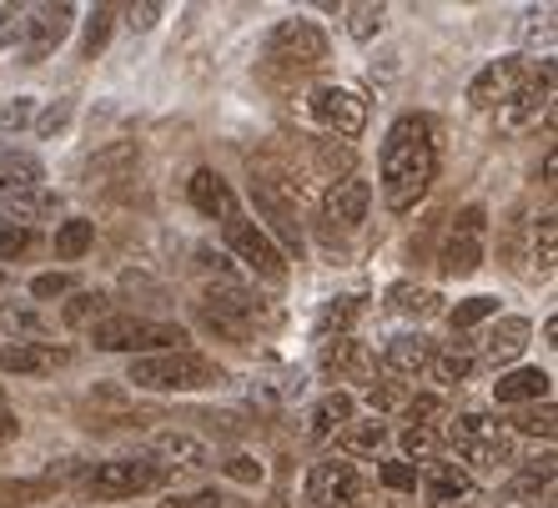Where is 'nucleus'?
<instances>
[{"label":"nucleus","instance_id":"f257e3e1","mask_svg":"<svg viewBox=\"0 0 558 508\" xmlns=\"http://www.w3.org/2000/svg\"><path fill=\"white\" fill-rule=\"evenodd\" d=\"M433 177H438V136L423 111H408L388 126L383 136V207L388 211H413L428 196Z\"/></svg>","mask_w":558,"mask_h":508},{"label":"nucleus","instance_id":"f03ea898","mask_svg":"<svg viewBox=\"0 0 558 508\" xmlns=\"http://www.w3.org/2000/svg\"><path fill=\"white\" fill-rule=\"evenodd\" d=\"M221 378H227V373L192 348L136 358L126 373L131 388H146V392H196V388H211V383H221Z\"/></svg>","mask_w":558,"mask_h":508},{"label":"nucleus","instance_id":"7ed1b4c3","mask_svg":"<svg viewBox=\"0 0 558 508\" xmlns=\"http://www.w3.org/2000/svg\"><path fill=\"white\" fill-rule=\"evenodd\" d=\"M96 352H131V358H151V352H182L186 332L177 323H151V317H101L92 327Z\"/></svg>","mask_w":558,"mask_h":508},{"label":"nucleus","instance_id":"20e7f679","mask_svg":"<svg viewBox=\"0 0 558 508\" xmlns=\"http://www.w3.org/2000/svg\"><path fill=\"white\" fill-rule=\"evenodd\" d=\"M167 483V473L156 469L151 458H106L101 469L86 473V498H96V504H117V498H142L151 494V488H161Z\"/></svg>","mask_w":558,"mask_h":508},{"label":"nucleus","instance_id":"39448f33","mask_svg":"<svg viewBox=\"0 0 558 508\" xmlns=\"http://www.w3.org/2000/svg\"><path fill=\"white\" fill-rule=\"evenodd\" d=\"M252 207H257V217H267V227L262 232L277 242V252H282L287 262L302 257L307 252V237H302V222H298V202L282 192V186L272 182V177H252Z\"/></svg>","mask_w":558,"mask_h":508},{"label":"nucleus","instance_id":"423d86ee","mask_svg":"<svg viewBox=\"0 0 558 508\" xmlns=\"http://www.w3.org/2000/svg\"><path fill=\"white\" fill-rule=\"evenodd\" d=\"M262 317H267V307L252 298L247 287L217 282V287H207V298H202V323H207L211 332H221V338H232V342H247L252 327H257Z\"/></svg>","mask_w":558,"mask_h":508},{"label":"nucleus","instance_id":"0eeeda50","mask_svg":"<svg viewBox=\"0 0 558 508\" xmlns=\"http://www.w3.org/2000/svg\"><path fill=\"white\" fill-rule=\"evenodd\" d=\"M267 61L277 65H292V71H307V65L327 61V31L312 26V21H302V15H287V21H277L272 31H267Z\"/></svg>","mask_w":558,"mask_h":508},{"label":"nucleus","instance_id":"6e6552de","mask_svg":"<svg viewBox=\"0 0 558 508\" xmlns=\"http://www.w3.org/2000/svg\"><path fill=\"white\" fill-rule=\"evenodd\" d=\"M221 237H227L232 257H242V267H252L262 282H287V257L277 252V242L262 232L252 217H242V211H236L232 222H221Z\"/></svg>","mask_w":558,"mask_h":508},{"label":"nucleus","instance_id":"1a4fd4ad","mask_svg":"<svg viewBox=\"0 0 558 508\" xmlns=\"http://www.w3.org/2000/svg\"><path fill=\"white\" fill-rule=\"evenodd\" d=\"M307 111L312 121L327 131V136H338V142H352V136H363L367 126V101L357 92H348V86H312L307 96Z\"/></svg>","mask_w":558,"mask_h":508},{"label":"nucleus","instance_id":"9d476101","mask_svg":"<svg viewBox=\"0 0 558 508\" xmlns=\"http://www.w3.org/2000/svg\"><path fill=\"white\" fill-rule=\"evenodd\" d=\"M483 232H488V211L483 207H463L448 227V242H442V277H473L488 257L483 247Z\"/></svg>","mask_w":558,"mask_h":508},{"label":"nucleus","instance_id":"9b49d317","mask_svg":"<svg viewBox=\"0 0 558 508\" xmlns=\"http://www.w3.org/2000/svg\"><path fill=\"white\" fill-rule=\"evenodd\" d=\"M548 111H554V61H544V71H533L529 65L523 86L498 106V126L504 131H529V126H538V117H548Z\"/></svg>","mask_w":558,"mask_h":508},{"label":"nucleus","instance_id":"f8f14e48","mask_svg":"<svg viewBox=\"0 0 558 508\" xmlns=\"http://www.w3.org/2000/svg\"><path fill=\"white\" fill-rule=\"evenodd\" d=\"M523 76H529V61H523V56H498V61H488L478 76L468 81V106H473V111H498V106L523 86Z\"/></svg>","mask_w":558,"mask_h":508},{"label":"nucleus","instance_id":"ddd939ff","mask_svg":"<svg viewBox=\"0 0 558 508\" xmlns=\"http://www.w3.org/2000/svg\"><path fill=\"white\" fill-rule=\"evenodd\" d=\"M363 498V479L352 469L348 458H323L312 463L307 473V504L312 508H327V504H357Z\"/></svg>","mask_w":558,"mask_h":508},{"label":"nucleus","instance_id":"4468645a","mask_svg":"<svg viewBox=\"0 0 558 508\" xmlns=\"http://www.w3.org/2000/svg\"><path fill=\"white\" fill-rule=\"evenodd\" d=\"M71 21H76V5H36L26 11V40H21V61H46V56L71 36Z\"/></svg>","mask_w":558,"mask_h":508},{"label":"nucleus","instance_id":"2eb2a0df","mask_svg":"<svg viewBox=\"0 0 558 508\" xmlns=\"http://www.w3.org/2000/svg\"><path fill=\"white\" fill-rule=\"evenodd\" d=\"M65 363H71L65 342H5L0 348V373L5 378H46Z\"/></svg>","mask_w":558,"mask_h":508},{"label":"nucleus","instance_id":"dca6fc26","mask_svg":"<svg viewBox=\"0 0 558 508\" xmlns=\"http://www.w3.org/2000/svg\"><path fill=\"white\" fill-rule=\"evenodd\" d=\"M317 363H323L327 378H352V383H367V388L377 383V352L367 342H357L352 332L348 338H327Z\"/></svg>","mask_w":558,"mask_h":508},{"label":"nucleus","instance_id":"f3484780","mask_svg":"<svg viewBox=\"0 0 558 508\" xmlns=\"http://www.w3.org/2000/svg\"><path fill=\"white\" fill-rule=\"evenodd\" d=\"M186 202H192L202 217H217V222H232L236 211V192L227 186V177H217L211 167H196L192 177H186Z\"/></svg>","mask_w":558,"mask_h":508},{"label":"nucleus","instance_id":"a211bd4d","mask_svg":"<svg viewBox=\"0 0 558 508\" xmlns=\"http://www.w3.org/2000/svg\"><path fill=\"white\" fill-rule=\"evenodd\" d=\"M367 207H373V186L363 177H348V182L327 186V196H323V217L332 227H363Z\"/></svg>","mask_w":558,"mask_h":508},{"label":"nucleus","instance_id":"6ab92c4d","mask_svg":"<svg viewBox=\"0 0 558 508\" xmlns=\"http://www.w3.org/2000/svg\"><path fill=\"white\" fill-rule=\"evenodd\" d=\"M533 342V323L529 317H498L488 332H483V358L494 367H508V363H519L523 352H529Z\"/></svg>","mask_w":558,"mask_h":508},{"label":"nucleus","instance_id":"aec40b11","mask_svg":"<svg viewBox=\"0 0 558 508\" xmlns=\"http://www.w3.org/2000/svg\"><path fill=\"white\" fill-rule=\"evenodd\" d=\"M151 463L161 473H171V469H207L211 448L202 444V438H192V433H156L151 438Z\"/></svg>","mask_w":558,"mask_h":508},{"label":"nucleus","instance_id":"412c9836","mask_svg":"<svg viewBox=\"0 0 558 508\" xmlns=\"http://www.w3.org/2000/svg\"><path fill=\"white\" fill-rule=\"evenodd\" d=\"M548 392H554V378H548L544 367H513L504 378L494 383V398L504 408H533V403H548Z\"/></svg>","mask_w":558,"mask_h":508},{"label":"nucleus","instance_id":"4be33fe9","mask_svg":"<svg viewBox=\"0 0 558 508\" xmlns=\"http://www.w3.org/2000/svg\"><path fill=\"white\" fill-rule=\"evenodd\" d=\"M46 167H40L36 152L15 142H0V196H15V192H36Z\"/></svg>","mask_w":558,"mask_h":508},{"label":"nucleus","instance_id":"5701e85b","mask_svg":"<svg viewBox=\"0 0 558 508\" xmlns=\"http://www.w3.org/2000/svg\"><path fill=\"white\" fill-rule=\"evenodd\" d=\"M61 211V196L36 186V192H15V196H0V227H36L46 217Z\"/></svg>","mask_w":558,"mask_h":508},{"label":"nucleus","instance_id":"b1692460","mask_svg":"<svg viewBox=\"0 0 558 508\" xmlns=\"http://www.w3.org/2000/svg\"><path fill=\"white\" fill-rule=\"evenodd\" d=\"M377 363L388 367V373H398V378H417V373L433 363V338H423V332H403V338H392L388 348H383Z\"/></svg>","mask_w":558,"mask_h":508},{"label":"nucleus","instance_id":"393cba45","mask_svg":"<svg viewBox=\"0 0 558 508\" xmlns=\"http://www.w3.org/2000/svg\"><path fill=\"white\" fill-rule=\"evenodd\" d=\"M312 167L332 186L348 182V177H357V146L338 142V136H317V142H312Z\"/></svg>","mask_w":558,"mask_h":508},{"label":"nucleus","instance_id":"a878e982","mask_svg":"<svg viewBox=\"0 0 558 508\" xmlns=\"http://www.w3.org/2000/svg\"><path fill=\"white\" fill-rule=\"evenodd\" d=\"M423 494H428V504L453 508L463 498H473V473L458 469V463H433L428 479H423Z\"/></svg>","mask_w":558,"mask_h":508},{"label":"nucleus","instance_id":"bb28decb","mask_svg":"<svg viewBox=\"0 0 558 508\" xmlns=\"http://www.w3.org/2000/svg\"><path fill=\"white\" fill-rule=\"evenodd\" d=\"M136 161H142V146L136 142H111V146H101V152H92L81 171H86V182H96V177H126Z\"/></svg>","mask_w":558,"mask_h":508},{"label":"nucleus","instance_id":"cd10ccee","mask_svg":"<svg viewBox=\"0 0 558 508\" xmlns=\"http://www.w3.org/2000/svg\"><path fill=\"white\" fill-rule=\"evenodd\" d=\"M92 247H96V222H92V217H65V222L56 227L51 252H56L61 262H81Z\"/></svg>","mask_w":558,"mask_h":508},{"label":"nucleus","instance_id":"c85d7f7f","mask_svg":"<svg viewBox=\"0 0 558 508\" xmlns=\"http://www.w3.org/2000/svg\"><path fill=\"white\" fill-rule=\"evenodd\" d=\"M348 418H352V392H327L323 403L312 408V423H307V433L323 444V438H332V433H342L348 428Z\"/></svg>","mask_w":558,"mask_h":508},{"label":"nucleus","instance_id":"c756f323","mask_svg":"<svg viewBox=\"0 0 558 508\" xmlns=\"http://www.w3.org/2000/svg\"><path fill=\"white\" fill-rule=\"evenodd\" d=\"M388 444V423L383 418H367V423H348L342 428V448H348V463L352 458H377Z\"/></svg>","mask_w":558,"mask_h":508},{"label":"nucleus","instance_id":"7c9ffc66","mask_svg":"<svg viewBox=\"0 0 558 508\" xmlns=\"http://www.w3.org/2000/svg\"><path fill=\"white\" fill-rule=\"evenodd\" d=\"M106 307H111V298L106 292H71L61 307V323L65 327H96L106 317Z\"/></svg>","mask_w":558,"mask_h":508},{"label":"nucleus","instance_id":"2f4dec72","mask_svg":"<svg viewBox=\"0 0 558 508\" xmlns=\"http://www.w3.org/2000/svg\"><path fill=\"white\" fill-rule=\"evenodd\" d=\"M473 352L468 348H448V352H433V363H428V373L442 383V388H458V383H468L473 378Z\"/></svg>","mask_w":558,"mask_h":508},{"label":"nucleus","instance_id":"473e14b6","mask_svg":"<svg viewBox=\"0 0 558 508\" xmlns=\"http://www.w3.org/2000/svg\"><path fill=\"white\" fill-rule=\"evenodd\" d=\"M458 453L473 463V473H504L508 463H513V444H508V438H483V444L458 448Z\"/></svg>","mask_w":558,"mask_h":508},{"label":"nucleus","instance_id":"72a5a7b5","mask_svg":"<svg viewBox=\"0 0 558 508\" xmlns=\"http://www.w3.org/2000/svg\"><path fill=\"white\" fill-rule=\"evenodd\" d=\"M0 332H15V338H26V342H46V317L5 302V307H0Z\"/></svg>","mask_w":558,"mask_h":508},{"label":"nucleus","instance_id":"f704fd0d","mask_svg":"<svg viewBox=\"0 0 558 508\" xmlns=\"http://www.w3.org/2000/svg\"><path fill=\"white\" fill-rule=\"evenodd\" d=\"M513 433L554 444V433H558V413H554V403H533V408H523V413L513 418Z\"/></svg>","mask_w":558,"mask_h":508},{"label":"nucleus","instance_id":"c9c22d12","mask_svg":"<svg viewBox=\"0 0 558 508\" xmlns=\"http://www.w3.org/2000/svg\"><path fill=\"white\" fill-rule=\"evenodd\" d=\"M448 438H453L458 448H473V444H483V438H498V428L488 413H458L453 423H448Z\"/></svg>","mask_w":558,"mask_h":508},{"label":"nucleus","instance_id":"e433bc0d","mask_svg":"<svg viewBox=\"0 0 558 508\" xmlns=\"http://www.w3.org/2000/svg\"><path fill=\"white\" fill-rule=\"evenodd\" d=\"M111 31H117V11H111V5H96L92 21H86V36H81V56H86V61H96V56L106 51Z\"/></svg>","mask_w":558,"mask_h":508},{"label":"nucleus","instance_id":"4c0bfd02","mask_svg":"<svg viewBox=\"0 0 558 508\" xmlns=\"http://www.w3.org/2000/svg\"><path fill=\"white\" fill-rule=\"evenodd\" d=\"M348 11V36L352 40H373L377 31H383V5H373V0H357V5H342Z\"/></svg>","mask_w":558,"mask_h":508},{"label":"nucleus","instance_id":"58836bf2","mask_svg":"<svg viewBox=\"0 0 558 508\" xmlns=\"http://www.w3.org/2000/svg\"><path fill=\"white\" fill-rule=\"evenodd\" d=\"M529 257H533V273H538V277L554 273V211H544V217L533 222V247H529Z\"/></svg>","mask_w":558,"mask_h":508},{"label":"nucleus","instance_id":"ea45409f","mask_svg":"<svg viewBox=\"0 0 558 508\" xmlns=\"http://www.w3.org/2000/svg\"><path fill=\"white\" fill-rule=\"evenodd\" d=\"M519 31H523V46H544V56H548L554 51V5H544V11H523Z\"/></svg>","mask_w":558,"mask_h":508},{"label":"nucleus","instance_id":"a19ab883","mask_svg":"<svg viewBox=\"0 0 558 508\" xmlns=\"http://www.w3.org/2000/svg\"><path fill=\"white\" fill-rule=\"evenodd\" d=\"M51 494L46 479H21V483H0V508H31Z\"/></svg>","mask_w":558,"mask_h":508},{"label":"nucleus","instance_id":"79ce46f5","mask_svg":"<svg viewBox=\"0 0 558 508\" xmlns=\"http://www.w3.org/2000/svg\"><path fill=\"white\" fill-rule=\"evenodd\" d=\"M392 307H398V313L433 317L442 302H438V292H433V287H398V292H392Z\"/></svg>","mask_w":558,"mask_h":508},{"label":"nucleus","instance_id":"37998d69","mask_svg":"<svg viewBox=\"0 0 558 508\" xmlns=\"http://www.w3.org/2000/svg\"><path fill=\"white\" fill-rule=\"evenodd\" d=\"M498 313V298H468V302H458L453 313H448V323H453V332H463L468 338V327H478L483 317H494Z\"/></svg>","mask_w":558,"mask_h":508},{"label":"nucleus","instance_id":"c03bdc74","mask_svg":"<svg viewBox=\"0 0 558 508\" xmlns=\"http://www.w3.org/2000/svg\"><path fill=\"white\" fill-rule=\"evenodd\" d=\"M398 448H403V458H413V469H417V458L438 453V428H413V423H408V428L398 433Z\"/></svg>","mask_w":558,"mask_h":508},{"label":"nucleus","instance_id":"a18cd8bd","mask_svg":"<svg viewBox=\"0 0 558 508\" xmlns=\"http://www.w3.org/2000/svg\"><path fill=\"white\" fill-rule=\"evenodd\" d=\"M31 121H36V101L31 96H15L11 106H0V136H21Z\"/></svg>","mask_w":558,"mask_h":508},{"label":"nucleus","instance_id":"49530a36","mask_svg":"<svg viewBox=\"0 0 558 508\" xmlns=\"http://www.w3.org/2000/svg\"><path fill=\"white\" fill-rule=\"evenodd\" d=\"M31 247H36L31 227H0V262H21Z\"/></svg>","mask_w":558,"mask_h":508},{"label":"nucleus","instance_id":"de8ad7c7","mask_svg":"<svg viewBox=\"0 0 558 508\" xmlns=\"http://www.w3.org/2000/svg\"><path fill=\"white\" fill-rule=\"evenodd\" d=\"M65 292H76V277L71 273H40L36 282H31V298L36 302H56V298H65Z\"/></svg>","mask_w":558,"mask_h":508},{"label":"nucleus","instance_id":"09e8293b","mask_svg":"<svg viewBox=\"0 0 558 508\" xmlns=\"http://www.w3.org/2000/svg\"><path fill=\"white\" fill-rule=\"evenodd\" d=\"M26 40V11L21 5H0V51H11Z\"/></svg>","mask_w":558,"mask_h":508},{"label":"nucleus","instance_id":"8fccbe9b","mask_svg":"<svg viewBox=\"0 0 558 508\" xmlns=\"http://www.w3.org/2000/svg\"><path fill=\"white\" fill-rule=\"evenodd\" d=\"M377 483H383V488H398V494H417V469L413 463H383Z\"/></svg>","mask_w":558,"mask_h":508},{"label":"nucleus","instance_id":"3c124183","mask_svg":"<svg viewBox=\"0 0 558 508\" xmlns=\"http://www.w3.org/2000/svg\"><path fill=\"white\" fill-rule=\"evenodd\" d=\"M403 413L413 418V428H433V418H442V398H433V392H417V398H408Z\"/></svg>","mask_w":558,"mask_h":508},{"label":"nucleus","instance_id":"603ef678","mask_svg":"<svg viewBox=\"0 0 558 508\" xmlns=\"http://www.w3.org/2000/svg\"><path fill=\"white\" fill-rule=\"evenodd\" d=\"M167 15V5H156V0H142V5H126V31L136 36V31H151L156 21Z\"/></svg>","mask_w":558,"mask_h":508},{"label":"nucleus","instance_id":"864d4df0","mask_svg":"<svg viewBox=\"0 0 558 508\" xmlns=\"http://www.w3.org/2000/svg\"><path fill=\"white\" fill-rule=\"evenodd\" d=\"M367 403H373L377 413H392V408L408 403V392L398 388V383H373V388H367Z\"/></svg>","mask_w":558,"mask_h":508},{"label":"nucleus","instance_id":"5fc2aeb1","mask_svg":"<svg viewBox=\"0 0 558 508\" xmlns=\"http://www.w3.org/2000/svg\"><path fill=\"white\" fill-rule=\"evenodd\" d=\"M161 508H221V494H217V488H196V494L161 498Z\"/></svg>","mask_w":558,"mask_h":508},{"label":"nucleus","instance_id":"6e6d98bb","mask_svg":"<svg viewBox=\"0 0 558 508\" xmlns=\"http://www.w3.org/2000/svg\"><path fill=\"white\" fill-rule=\"evenodd\" d=\"M548 483H554V479H538V473H519V479L508 483V494H513V498H538V494H548Z\"/></svg>","mask_w":558,"mask_h":508},{"label":"nucleus","instance_id":"4d7b16f0","mask_svg":"<svg viewBox=\"0 0 558 508\" xmlns=\"http://www.w3.org/2000/svg\"><path fill=\"white\" fill-rule=\"evenodd\" d=\"M71 121V101H61V106H51L46 117H40V136H56V131Z\"/></svg>","mask_w":558,"mask_h":508},{"label":"nucleus","instance_id":"13d9d810","mask_svg":"<svg viewBox=\"0 0 558 508\" xmlns=\"http://www.w3.org/2000/svg\"><path fill=\"white\" fill-rule=\"evenodd\" d=\"M227 473H232V479H242V483H262V463H227Z\"/></svg>","mask_w":558,"mask_h":508},{"label":"nucleus","instance_id":"bf43d9fd","mask_svg":"<svg viewBox=\"0 0 558 508\" xmlns=\"http://www.w3.org/2000/svg\"><path fill=\"white\" fill-rule=\"evenodd\" d=\"M15 433H21V418H15L11 408H0V444H11Z\"/></svg>","mask_w":558,"mask_h":508},{"label":"nucleus","instance_id":"052dcab7","mask_svg":"<svg viewBox=\"0 0 558 508\" xmlns=\"http://www.w3.org/2000/svg\"><path fill=\"white\" fill-rule=\"evenodd\" d=\"M327 508H357V504H327Z\"/></svg>","mask_w":558,"mask_h":508},{"label":"nucleus","instance_id":"680f3d73","mask_svg":"<svg viewBox=\"0 0 558 508\" xmlns=\"http://www.w3.org/2000/svg\"><path fill=\"white\" fill-rule=\"evenodd\" d=\"M0 287H5V267H0Z\"/></svg>","mask_w":558,"mask_h":508},{"label":"nucleus","instance_id":"e2e57ef3","mask_svg":"<svg viewBox=\"0 0 558 508\" xmlns=\"http://www.w3.org/2000/svg\"><path fill=\"white\" fill-rule=\"evenodd\" d=\"M0 398H5V392H0ZM0 408H5V403H0Z\"/></svg>","mask_w":558,"mask_h":508}]
</instances>
